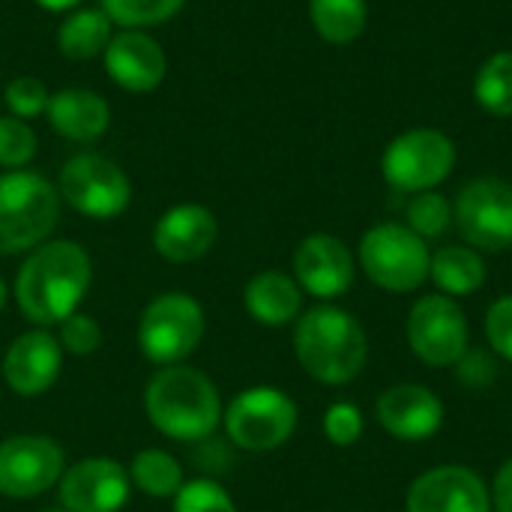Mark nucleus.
<instances>
[{"mask_svg":"<svg viewBox=\"0 0 512 512\" xmlns=\"http://www.w3.org/2000/svg\"><path fill=\"white\" fill-rule=\"evenodd\" d=\"M405 216H408V228L423 240H429V237H441L453 225V204L441 192L429 189L411 195Z\"/></svg>","mask_w":512,"mask_h":512,"instance_id":"nucleus-28","label":"nucleus"},{"mask_svg":"<svg viewBox=\"0 0 512 512\" xmlns=\"http://www.w3.org/2000/svg\"><path fill=\"white\" fill-rule=\"evenodd\" d=\"M405 336L420 363L435 369L456 366V360L468 351V318L453 297L426 294L411 306Z\"/></svg>","mask_w":512,"mask_h":512,"instance_id":"nucleus-11","label":"nucleus"},{"mask_svg":"<svg viewBox=\"0 0 512 512\" xmlns=\"http://www.w3.org/2000/svg\"><path fill=\"white\" fill-rule=\"evenodd\" d=\"M39 9H45V12H72V9H78L84 0H33Z\"/></svg>","mask_w":512,"mask_h":512,"instance_id":"nucleus-37","label":"nucleus"},{"mask_svg":"<svg viewBox=\"0 0 512 512\" xmlns=\"http://www.w3.org/2000/svg\"><path fill=\"white\" fill-rule=\"evenodd\" d=\"M207 330L201 303L183 291H165L153 297L138 318V351L153 366H177L189 360Z\"/></svg>","mask_w":512,"mask_h":512,"instance_id":"nucleus-5","label":"nucleus"},{"mask_svg":"<svg viewBox=\"0 0 512 512\" xmlns=\"http://www.w3.org/2000/svg\"><path fill=\"white\" fill-rule=\"evenodd\" d=\"M174 512H237L234 498L216 480H192L174 495Z\"/></svg>","mask_w":512,"mask_h":512,"instance_id":"nucleus-31","label":"nucleus"},{"mask_svg":"<svg viewBox=\"0 0 512 512\" xmlns=\"http://www.w3.org/2000/svg\"><path fill=\"white\" fill-rule=\"evenodd\" d=\"M375 417L396 441H429L444 426V402L423 384L387 387L375 402Z\"/></svg>","mask_w":512,"mask_h":512,"instance_id":"nucleus-17","label":"nucleus"},{"mask_svg":"<svg viewBox=\"0 0 512 512\" xmlns=\"http://www.w3.org/2000/svg\"><path fill=\"white\" fill-rule=\"evenodd\" d=\"M246 312L264 327H285L297 321L303 309V288L294 276L282 270H261L246 282L243 291Z\"/></svg>","mask_w":512,"mask_h":512,"instance_id":"nucleus-21","label":"nucleus"},{"mask_svg":"<svg viewBox=\"0 0 512 512\" xmlns=\"http://www.w3.org/2000/svg\"><path fill=\"white\" fill-rule=\"evenodd\" d=\"M48 99H51L48 87H45L39 78H33V75H18V78H12V81L6 84V90H3V102H6L9 114L18 117V120L45 117Z\"/></svg>","mask_w":512,"mask_h":512,"instance_id":"nucleus-29","label":"nucleus"},{"mask_svg":"<svg viewBox=\"0 0 512 512\" xmlns=\"http://www.w3.org/2000/svg\"><path fill=\"white\" fill-rule=\"evenodd\" d=\"M408 512H492V489L465 465H438L420 474L405 495Z\"/></svg>","mask_w":512,"mask_h":512,"instance_id":"nucleus-14","label":"nucleus"},{"mask_svg":"<svg viewBox=\"0 0 512 512\" xmlns=\"http://www.w3.org/2000/svg\"><path fill=\"white\" fill-rule=\"evenodd\" d=\"M129 480L138 492H144L150 498H174L186 483L183 465L165 450L135 453V459L129 465Z\"/></svg>","mask_w":512,"mask_h":512,"instance_id":"nucleus-25","label":"nucleus"},{"mask_svg":"<svg viewBox=\"0 0 512 512\" xmlns=\"http://www.w3.org/2000/svg\"><path fill=\"white\" fill-rule=\"evenodd\" d=\"M486 339L492 351L512 363V294L498 297L486 312Z\"/></svg>","mask_w":512,"mask_h":512,"instance_id":"nucleus-34","label":"nucleus"},{"mask_svg":"<svg viewBox=\"0 0 512 512\" xmlns=\"http://www.w3.org/2000/svg\"><path fill=\"white\" fill-rule=\"evenodd\" d=\"M492 507L495 512H512V456L498 468L492 483Z\"/></svg>","mask_w":512,"mask_h":512,"instance_id":"nucleus-36","label":"nucleus"},{"mask_svg":"<svg viewBox=\"0 0 512 512\" xmlns=\"http://www.w3.org/2000/svg\"><path fill=\"white\" fill-rule=\"evenodd\" d=\"M456 378H459V384L468 387V390H486V387L498 378V363H495L486 351L468 348V351L456 360Z\"/></svg>","mask_w":512,"mask_h":512,"instance_id":"nucleus-35","label":"nucleus"},{"mask_svg":"<svg viewBox=\"0 0 512 512\" xmlns=\"http://www.w3.org/2000/svg\"><path fill=\"white\" fill-rule=\"evenodd\" d=\"M60 219L57 186L27 168L0 174V255H24L48 240Z\"/></svg>","mask_w":512,"mask_h":512,"instance_id":"nucleus-4","label":"nucleus"},{"mask_svg":"<svg viewBox=\"0 0 512 512\" xmlns=\"http://www.w3.org/2000/svg\"><path fill=\"white\" fill-rule=\"evenodd\" d=\"M45 512H69L66 507H54V510H45Z\"/></svg>","mask_w":512,"mask_h":512,"instance_id":"nucleus-39","label":"nucleus"},{"mask_svg":"<svg viewBox=\"0 0 512 512\" xmlns=\"http://www.w3.org/2000/svg\"><path fill=\"white\" fill-rule=\"evenodd\" d=\"M45 117L60 138L90 144L105 135L111 123V105L87 87H63L51 93Z\"/></svg>","mask_w":512,"mask_h":512,"instance_id":"nucleus-20","label":"nucleus"},{"mask_svg":"<svg viewBox=\"0 0 512 512\" xmlns=\"http://www.w3.org/2000/svg\"><path fill=\"white\" fill-rule=\"evenodd\" d=\"M6 300H9V291H6V282L0 279V309L6 306Z\"/></svg>","mask_w":512,"mask_h":512,"instance_id":"nucleus-38","label":"nucleus"},{"mask_svg":"<svg viewBox=\"0 0 512 512\" xmlns=\"http://www.w3.org/2000/svg\"><path fill=\"white\" fill-rule=\"evenodd\" d=\"M36 156V132L27 120L0 117V165L6 171L24 168Z\"/></svg>","mask_w":512,"mask_h":512,"instance_id":"nucleus-30","label":"nucleus"},{"mask_svg":"<svg viewBox=\"0 0 512 512\" xmlns=\"http://www.w3.org/2000/svg\"><path fill=\"white\" fill-rule=\"evenodd\" d=\"M60 345H63V351H69L75 357H90L102 345V330L90 315L75 312L60 324Z\"/></svg>","mask_w":512,"mask_h":512,"instance_id":"nucleus-33","label":"nucleus"},{"mask_svg":"<svg viewBox=\"0 0 512 512\" xmlns=\"http://www.w3.org/2000/svg\"><path fill=\"white\" fill-rule=\"evenodd\" d=\"M459 234L477 252H504L512 246V186L501 177L465 183L453 204Z\"/></svg>","mask_w":512,"mask_h":512,"instance_id":"nucleus-10","label":"nucleus"},{"mask_svg":"<svg viewBox=\"0 0 512 512\" xmlns=\"http://www.w3.org/2000/svg\"><path fill=\"white\" fill-rule=\"evenodd\" d=\"M357 276V264L351 249L333 234H309L294 249V279L297 285L318 297L336 300L351 291Z\"/></svg>","mask_w":512,"mask_h":512,"instance_id":"nucleus-15","label":"nucleus"},{"mask_svg":"<svg viewBox=\"0 0 512 512\" xmlns=\"http://www.w3.org/2000/svg\"><path fill=\"white\" fill-rule=\"evenodd\" d=\"M114 36V21L99 6H78L72 9L57 27V48L66 60L84 63L105 54Z\"/></svg>","mask_w":512,"mask_h":512,"instance_id":"nucleus-22","label":"nucleus"},{"mask_svg":"<svg viewBox=\"0 0 512 512\" xmlns=\"http://www.w3.org/2000/svg\"><path fill=\"white\" fill-rule=\"evenodd\" d=\"M219 240V222L204 204H174L153 225V249L171 264H192L204 258Z\"/></svg>","mask_w":512,"mask_h":512,"instance_id":"nucleus-19","label":"nucleus"},{"mask_svg":"<svg viewBox=\"0 0 512 512\" xmlns=\"http://www.w3.org/2000/svg\"><path fill=\"white\" fill-rule=\"evenodd\" d=\"M60 201L87 219H117L132 201L126 171L102 153H75L63 162L57 180Z\"/></svg>","mask_w":512,"mask_h":512,"instance_id":"nucleus-9","label":"nucleus"},{"mask_svg":"<svg viewBox=\"0 0 512 512\" xmlns=\"http://www.w3.org/2000/svg\"><path fill=\"white\" fill-rule=\"evenodd\" d=\"M315 33L330 45H348L363 36L369 21L366 0H309Z\"/></svg>","mask_w":512,"mask_h":512,"instance_id":"nucleus-24","label":"nucleus"},{"mask_svg":"<svg viewBox=\"0 0 512 512\" xmlns=\"http://www.w3.org/2000/svg\"><path fill=\"white\" fill-rule=\"evenodd\" d=\"M63 369V345L48 330H27L3 354V381L21 399H36L54 387Z\"/></svg>","mask_w":512,"mask_h":512,"instance_id":"nucleus-16","label":"nucleus"},{"mask_svg":"<svg viewBox=\"0 0 512 512\" xmlns=\"http://www.w3.org/2000/svg\"><path fill=\"white\" fill-rule=\"evenodd\" d=\"M456 168V144L441 129H408L393 138L381 156V174L390 189L417 195L441 186Z\"/></svg>","mask_w":512,"mask_h":512,"instance_id":"nucleus-8","label":"nucleus"},{"mask_svg":"<svg viewBox=\"0 0 512 512\" xmlns=\"http://www.w3.org/2000/svg\"><path fill=\"white\" fill-rule=\"evenodd\" d=\"M105 72L126 93H153L168 75L165 48L144 30H120L105 48Z\"/></svg>","mask_w":512,"mask_h":512,"instance_id":"nucleus-18","label":"nucleus"},{"mask_svg":"<svg viewBox=\"0 0 512 512\" xmlns=\"http://www.w3.org/2000/svg\"><path fill=\"white\" fill-rule=\"evenodd\" d=\"M63 471V447L48 435H12L0 441V495L6 498H39L60 483Z\"/></svg>","mask_w":512,"mask_h":512,"instance_id":"nucleus-12","label":"nucleus"},{"mask_svg":"<svg viewBox=\"0 0 512 512\" xmlns=\"http://www.w3.org/2000/svg\"><path fill=\"white\" fill-rule=\"evenodd\" d=\"M363 411L351 402H333L324 414V435L336 447H354L363 438Z\"/></svg>","mask_w":512,"mask_h":512,"instance_id":"nucleus-32","label":"nucleus"},{"mask_svg":"<svg viewBox=\"0 0 512 512\" xmlns=\"http://www.w3.org/2000/svg\"><path fill=\"white\" fill-rule=\"evenodd\" d=\"M186 0H99V9L120 30H147L171 21Z\"/></svg>","mask_w":512,"mask_h":512,"instance_id":"nucleus-27","label":"nucleus"},{"mask_svg":"<svg viewBox=\"0 0 512 512\" xmlns=\"http://www.w3.org/2000/svg\"><path fill=\"white\" fill-rule=\"evenodd\" d=\"M144 411L153 429L171 441L201 444L222 423V399L216 384L186 366H162L144 387Z\"/></svg>","mask_w":512,"mask_h":512,"instance_id":"nucleus-2","label":"nucleus"},{"mask_svg":"<svg viewBox=\"0 0 512 512\" xmlns=\"http://www.w3.org/2000/svg\"><path fill=\"white\" fill-rule=\"evenodd\" d=\"M93 282V264L84 246L72 240H45L27 252L15 273L12 297L18 312L36 327L63 324L78 312Z\"/></svg>","mask_w":512,"mask_h":512,"instance_id":"nucleus-1","label":"nucleus"},{"mask_svg":"<svg viewBox=\"0 0 512 512\" xmlns=\"http://www.w3.org/2000/svg\"><path fill=\"white\" fill-rule=\"evenodd\" d=\"M129 471L108 456H87L69 465L57 483L60 507L69 512H120L129 501Z\"/></svg>","mask_w":512,"mask_h":512,"instance_id":"nucleus-13","label":"nucleus"},{"mask_svg":"<svg viewBox=\"0 0 512 512\" xmlns=\"http://www.w3.org/2000/svg\"><path fill=\"white\" fill-rule=\"evenodd\" d=\"M297 405L279 387H249L231 399L222 414L228 441L246 453H270L291 441L297 429Z\"/></svg>","mask_w":512,"mask_h":512,"instance_id":"nucleus-7","label":"nucleus"},{"mask_svg":"<svg viewBox=\"0 0 512 512\" xmlns=\"http://www.w3.org/2000/svg\"><path fill=\"white\" fill-rule=\"evenodd\" d=\"M474 96L492 117H512V51L492 54L474 78Z\"/></svg>","mask_w":512,"mask_h":512,"instance_id":"nucleus-26","label":"nucleus"},{"mask_svg":"<svg viewBox=\"0 0 512 512\" xmlns=\"http://www.w3.org/2000/svg\"><path fill=\"white\" fill-rule=\"evenodd\" d=\"M294 354L309 378L342 387L366 369L369 339L351 312L321 303L300 315L294 327Z\"/></svg>","mask_w":512,"mask_h":512,"instance_id":"nucleus-3","label":"nucleus"},{"mask_svg":"<svg viewBox=\"0 0 512 512\" xmlns=\"http://www.w3.org/2000/svg\"><path fill=\"white\" fill-rule=\"evenodd\" d=\"M429 279L447 297H468L486 285V261L471 246H444L432 255Z\"/></svg>","mask_w":512,"mask_h":512,"instance_id":"nucleus-23","label":"nucleus"},{"mask_svg":"<svg viewBox=\"0 0 512 512\" xmlns=\"http://www.w3.org/2000/svg\"><path fill=\"white\" fill-rule=\"evenodd\" d=\"M360 267L372 285L390 294H411L429 279L432 252L420 234L399 222H381L360 237Z\"/></svg>","mask_w":512,"mask_h":512,"instance_id":"nucleus-6","label":"nucleus"}]
</instances>
